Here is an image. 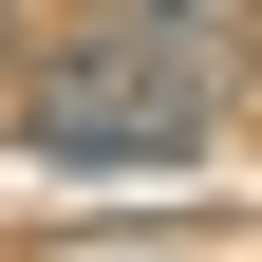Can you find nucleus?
I'll list each match as a JSON object with an SVG mask.
<instances>
[{"label":"nucleus","mask_w":262,"mask_h":262,"mask_svg":"<svg viewBox=\"0 0 262 262\" xmlns=\"http://www.w3.org/2000/svg\"><path fill=\"white\" fill-rule=\"evenodd\" d=\"M225 19H262V0H75V19H56L38 38V75L0 94V113H19V150H38V169H187V150H206L225 131Z\"/></svg>","instance_id":"nucleus-1"},{"label":"nucleus","mask_w":262,"mask_h":262,"mask_svg":"<svg viewBox=\"0 0 262 262\" xmlns=\"http://www.w3.org/2000/svg\"><path fill=\"white\" fill-rule=\"evenodd\" d=\"M19 75H38V19H19V0H0V94H19Z\"/></svg>","instance_id":"nucleus-2"}]
</instances>
